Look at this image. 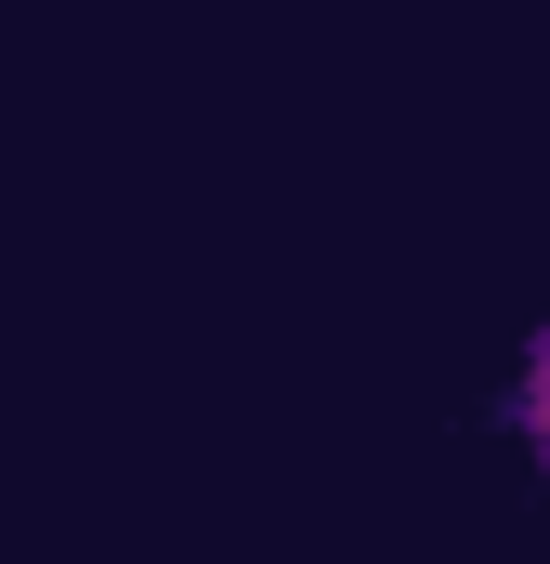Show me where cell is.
Returning <instances> with one entry per match:
<instances>
[{
    "instance_id": "cell-1",
    "label": "cell",
    "mask_w": 550,
    "mask_h": 564,
    "mask_svg": "<svg viewBox=\"0 0 550 564\" xmlns=\"http://www.w3.org/2000/svg\"><path fill=\"white\" fill-rule=\"evenodd\" d=\"M538 446H550V394H538Z\"/></svg>"
}]
</instances>
